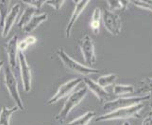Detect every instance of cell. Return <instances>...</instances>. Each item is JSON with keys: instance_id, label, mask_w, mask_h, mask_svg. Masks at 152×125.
I'll list each match as a JSON object with an SVG mask.
<instances>
[{"instance_id": "484cf974", "label": "cell", "mask_w": 152, "mask_h": 125, "mask_svg": "<svg viewBox=\"0 0 152 125\" xmlns=\"http://www.w3.org/2000/svg\"><path fill=\"white\" fill-rule=\"evenodd\" d=\"M23 3L35 10H39L42 8L43 5L45 4V1H43V0H40V1H38V0H31V1H24Z\"/></svg>"}, {"instance_id": "9a60e30c", "label": "cell", "mask_w": 152, "mask_h": 125, "mask_svg": "<svg viewBox=\"0 0 152 125\" xmlns=\"http://www.w3.org/2000/svg\"><path fill=\"white\" fill-rule=\"evenodd\" d=\"M135 87V93L138 94V96H145L152 93V77H146L143 80L138 82L137 85Z\"/></svg>"}, {"instance_id": "5b68a950", "label": "cell", "mask_w": 152, "mask_h": 125, "mask_svg": "<svg viewBox=\"0 0 152 125\" xmlns=\"http://www.w3.org/2000/svg\"><path fill=\"white\" fill-rule=\"evenodd\" d=\"M5 85L8 89V92L10 94V96L12 97V99L14 101V102L16 103V106L20 109V110H24V103L23 100L20 96V93L18 90V83L16 77H15L13 71L10 68V66L7 67L5 69Z\"/></svg>"}, {"instance_id": "83f0119b", "label": "cell", "mask_w": 152, "mask_h": 125, "mask_svg": "<svg viewBox=\"0 0 152 125\" xmlns=\"http://www.w3.org/2000/svg\"><path fill=\"white\" fill-rule=\"evenodd\" d=\"M142 125H152V112L148 114L143 119Z\"/></svg>"}, {"instance_id": "52a82bcc", "label": "cell", "mask_w": 152, "mask_h": 125, "mask_svg": "<svg viewBox=\"0 0 152 125\" xmlns=\"http://www.w3.org/2000/svg\"><path fill=\"white\" fill-rule=\"evenodd\" d=\"M101 20L103 21L105 29L112 35L117 36L120 34L122 29V21L117 13L109 10H101Z\"/></svg>"}, {"instance_id": "ac0fdd59", "label": "cell", "mask_w": 152, "mask_h": 125, "mask_svg": "<svg viewBox=\"0 0 152 125\" xmlns=\"http://www.w3.org/2000/svg\"><path fill=\"white\" fill-rule=\"evenodd\" d=\"M96 116V113L95 111H88L85 114H83L82 116L80 118H77L74 121H72L70 122H68L64 125H89L93 118Z\"/></svg>"}, {"instance_id": "7402d4cb", "label": "cell", "mask_w": 152, "mask_h": 125, "mask_svg": "<svg viewBox=\"0 0 152 125\" xmlns=\"http://www.w3.org/2000/svg\"><path fill=\"white\" fill-rule=\"evenodd\" d=\"M130 4V1H108L107 5L109 7V10H126Z\"/></svg>"}, {"instance_id": "e0dca14e", "label": "cell", "mask_w": 152, "mask_h": 125, "mask_svg": "<svg viewBox=\"0 0 152 125\" xmlns=\"http://www.w3.org/2000/svg\"><path fill=\"white\" fill-rule=\"evenodd\" d=\"M37 12H38V10H35L33 8L28 6L25 9V10L23 12L22 15H21V17L18 21V23H17L18 28L23 29L25 26L29 22L30 19L32 18L36 13H37Z\"/></svg>"}, {"instance_id": "4316f807", "label": "cell", "mask_w": 152, "mask_h": 125, "mask_svg": "<svg viewBox=\"0 0 152 125\" xmlns=\"http://www.w3.org/2000/svg\"><path fill=\"white\" fill-rule=\"evenodd\" d=\"M64 4V0H55V1H45V5H48V6L52 7L53 9H55L56 10H61V8L62 7V5Z\"/></svg>"}, {"instance_id": "ffe728a7", "label": "cell", "mask_w": 152, "mask_h": 125, "mask_svg": "<svg viewBox=\"0 0 152 125\" xmlns=\"http://www.w3.org/2000/svg\"><path fill=\"white\" fill-rule=\"evenodd\" d=\"M135 87L132 85H115L113 88V92L116 96H126L133 94Z\"/></svg>"}, {"instance_id": "30bf717a", "label": "cell", "mask_w": 152, "mask_h": 125, "mask_svg": "<svg viewBox=\"0 0 152 125\" xmlns=\"http://www.w3.org/2000/svg\"><path fill=\"white\" fill-rule=\"evenodd\" d=\"M4 49L9 60V65L10 69H15L17 67V60H18V36L13 35L6 44L4 45Z\"/></svg>"}, {"instance_id": "277c9868", "label": "cell", "mask_w": 152, "mask_h": 125, "mask_svg": "<svg viewBox=\"0 0 152 125\" xmlns=\"http://www.w3.org/2000/svg\"><path fill=\"white\" fill-rule=\"evenodd\" d=\"M150 99H151L150 95L118 98L116 100L110 101L106 103H104L103 110L106 111L107 113H110V112L117 110V109L126 108V107H129L132 105H136V104H139V103H143V101H146L150 100Z\"/></svg>"}, {"instance_id": "f1b7e54d", "label": "cell", "mask_w": 152, "mask_h": 125, "mask_svg": "<svg viewBox=\"0 0 152 125\" xmlns=\"http://www.w3.org/2000/svg\"><path fill=\"white\" fill-rule=\"evenodd\" d=\"M3 65H4V61H0V70H1Z\"/></svg>"}, {"instance_id": "7a4b0ae2", "label": "cell", "mask_w": 152, "mask_h": 125, "mask_svg": "<svg viewBox=\"0 0 152 125\" xmlns=\"http://www.w3.org/2000/svg\"><path fill=\"white\" fill-rule=\"evenodd\" d=\"M144 104L139 103L136 105H132L129 107L117 109V110L106 113L98 116L96 121L98 122L100 121H114V119H128L132 118H140V112L144 109Z\"/></svg>"}, {"instance_id": "d4e9b609", "label": "cell", "mask_w": 152, "mask_h": 125, "mask_svg": "<svg viewBox=\"0 0 152 125\" xmlns=\"http://www.w3.org/2000/svg\"><path fill=\"white\" fill-rule=\"evenodd\" d=\"M130 4L134 5V6L138 7L140 9L149 10L152 12V0H146V1H143V0H136V1H130Z\"/></svg>"}, {"instance_id": "4fadbf2b", "label": "cell", "mask_w": 152, "mask_h": 125, "mask_svg": "<svg viewBox=\"0 0 152 125\" xmlns=\"http://www.w3.org/2000/svg\"><path fill=\"white\" fill-rule=\"evenodd\" d=\"M89 5V1H75V9H74V12H73L71 17L69 19L66 26V29H65V37L66 38H69L71 36V31L73 29V27L74 25L76 24L77 20L80 17V15L83 12V10H85V8Z\"/></svg>"}, {"instance_id": "603a6c76", "label": "cell", "mask_w": 152, "mask_h": 125, "mask_svg": "<svg viewBox=\"0 0 152 125\" xmlns=\"http://www.w3.org/2000/svg\"><path fill=\"white\" fill-rule=\"evenodd\" d=\"M36 42H37L36 37L29 35V36H28V37H26L23 41H21L20 43H18V49H19V51L24 52L28 48V46L36 44Z\"/></svg>"}, {"instance_id": "8fae6325", "label": "cell", "mask_w": 152, "mask_h": 125, "mask_svg": "<svg viewBox=\"0 0 152 125\" xmlns=\"http://www.w3.org/2000/svg\"><path fill=\"white\" fill-rule=\"evenodd\" d=\"M20 12H21V5L19 3H16L15 5H13L12 9L10 10V12L7 14L6 18H5L4 24L2 26V31H1L2 38H6L9 35L10 31L13 28L15 21H16Z\"/></svg>"}, {"instance_id": "9c48e42d", "label": "cell", "mask_w": 152, "mask_h": 125, "mask_svg": "<svg viewBox=\"0 0 152 125\" xmlns=\"http://www.w3.org/2000/svg\"><path fill=\"white\" fill-rule=\"evenodd\" d=\"M18 62L20 65V74L21 80L23 82V88L25 92L31 91V85H32V72H31L30 66L28 64L24 52L19 51L18 53Z\"/></svg>"}, {"instance_id": "7c38bea8", "label": "cell", "mask_w": 152, "mask_h": 125, "mask_svg": "<svg viewBox=\"0 0 152 125\" xmlns=\"http://www.w3.org/2000/svg\"><path fill=\"white\" fill-rule=\"evenodd\" d=\"M82 82H84L85 85L87 87L88 90H90L94 95H95L100 102L102 103H106L108 101H110V95L108 91L103 88L102 86H100L97 82H96L94 80L90 79V78H84L82 79Z\"/></svg>"}, {"instance_id": "4dcf8cb0", "label": "cell", "mask_w": 152, "mask_h": 125, "mask_svg": "<svg viewBox=\"0 0 152 125\" xmlns=\"http://www.w3.org/2000/svg\"><path fill=\"white\" fill-rule=\"evenodd\" d=\"M150 107H151V110H152V101H150Z\"/></svg>"}, {"instance_id": "3957f363", "label": "cell", "mask_w": 152, "mask_h": 125, "mask_svg": "<svg viewBox=\"0 0 152 125\" xmlns=\"http://www.w3.org/2000/svg\"><path fill=\"white\" fill-rule=\"evenodd\" d=\"M57 55L61 61V62L64 64V65L66 67L67 69H69L71 71L77 72L78 74L83 75V76H88L91 74H97L99 72L98 69L93 68V67H89L86 65H83L80 64L78 62L75 61L74 59L68 55L66 52L64 51V49H59L57 50Z\"/></svg>"}, {"instance_id": "d6986e66", "label": "cell", "mask_w": 152, "mask_h": 125, "mask_svg": "<svg viewBox=\"0 0 152 125\" xmlns=\"http://www.w3.org/2000/svg\"><path fill=\"white\" fill-rule=\"evenodd\" d=\"M100 22H101V10L99 8H96L94 10L92 18L90 21V28L94 31L95 34H98L99 29H100Z\"/></svg>"}, {"instance_id": "6da1fadb", "label": "cell", "mask_w": 152, "mask_h": 125, "mask_svg": "<svg viewBox=\"0 0 152 125\" xmlns=\"http://www.w3.org/2000/svg\"><path fill=\"white\" fill-rule=\"evenodd\" d=\"M87 93H88V89L86 86L81 87L80 89H78V90L73 91L70 95L68 96L67 100L64 103V106L61 109V111L55 116L54 118L55 121L58 122H61V123L64 122L65 119L69 116L70 112L82 101V100L87 95Z\"/></svg>"}, {"instance_id": "cb8c5ba5", "label": "cell", "mask_w": 152, "mask_h": 125, "mask_svg": "<svg viewBox=\"0 0 152 125\" xmlns=\"http://www.w3.org/2000/svg\"><path fill=\"white\" fill-rule=\"evenodd\" d=\"M10 1H0V25L3 26L5 18L7 14L9 13V7H10Z\"/></svg>"}, {"instance_id": "8992f818", "label": "cell", "mask_w": 152, "mask_h": 125, "mask_svg": "<svg viewBox=\"0 0 152 125\" xmlns=\"http://www.w3.org/2000/svg\"><path fill=\"white\" fill-rule=\"evenodd\" d=\"M78 46L81 51L83 59L85 61L86 66L92 67L96 62V55L95 49V42L88 34L84 35L78 41Z\"/></svg>"}, {"instance_id": "5bb4252c", "label": "cell", "mask_w": 152, "mask_h": 125, "mask_svg": "<svg viewBox=\"0 0 152 125\" xmlns=\"http://www.w3.org/2000/svg\"><path fill=\"white\" fill-rule=\"evenodd\" d=\"M48 15L46 12H42V13H36L34 16L30 19L29 22L25 26V27L22 29L25 33H30L32 32L34 29H36V28H38L39 26L44 23L45 21L48 20Z\"/></svg>"}, {"instance_id": "ba28073f", "label": "cell", "mask_w": 152, "mask_h": 125, "mask_svg": "<svg viewBox=\"0 0 152 125\" xmlns=\"http://www.w3.org/2000/svg\"><path fill=\"white\" fill-rule=\"evenodd\" d=\"M81 82H82L81 78H76V79H72L70 81L64 82V85H61L58 88L56 93L48 101V104L52 105V104H55L56 102L61 101V99L68 97L73 91H74V89L78 85H80Z\"/></svg>"}, {"instance_id": "f546056e", "label": "cell", "mask_w": 152, "mask_h": 125, "mask_svg": "<svg viewBox=\"0 0 152 125\" xmlns=\"http://www.w3.org/2000/svg\"><path fill=\"white\" fill-rule=\"evenodd\" d=\"M122 125H130V123H129V122H128V121H126V122H124Z\"/></svg>"}, {"instance_id": "2e32d148", "label": "cell", "mask_w": 152, "mask_h": 125, "mask_svg": "<svg viewBox=\"0 0 152 125\" xmlns=\"http://www.w3.org/2000/svg\"><path fill=\"white\" fill-rule=\"evenodd\" d=\"M19 110L17 106H13L12 108H8L7 106H3L0 112V125H10V118L12 115Z\"/></svg>"}, {"instance_id": "44dd1931", "label": "cell", "mask_w": 152, "mask_h": 125, "mask_svg": "<svg viewBox=\"0 0 152 125\" xmlns=\"http://www.w3.org/2000/svg\"><path fill=\"white\" fill-rule=\"evenodd\" d=\"M117 74L116 73H110L107 75H103L98 79V85L102 86L103 88H106L108 86H111L112 85H114V82L117 80Z\"/></svg>"}]
</instances>
